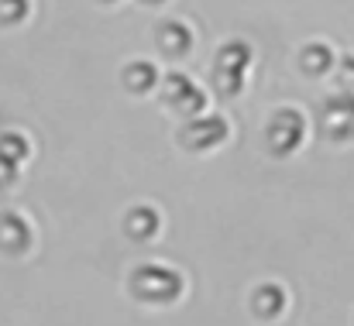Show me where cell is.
Returning a JSON list of instances; mask_svg holds the SVG:
<instances>
[{"mask_svg": "<svg viewBox=\"0 0 354 326\" xmlns=\"http://www.w3.org/2000/svg\"><path fill=\"white\" fill-rule=\"evenodd\" d=\"M179 289H183L179 275L165 265H145L134 271V292L151 299V303H169L179 296Z\"/></svg>", "mask_w": 354, "mask_h": 326, "instance_id": "1", "label": "cell"}, {"mask_svg": "<svg viewBox=\"0 0 354 326\" xmlns=\"http://www.w3.org/2000/svg\"><path fill=\"white\" fill-rule=\"evenodd\" d=\"M303 131H306V124H303V117H299L296 110H279V113L272 117V124H268V141H272L275 151L286 155V151L299 148Z\"/></svg>", "mask_w": 354, "mask_h": 326, "instance_id": "2", "label": "cell"}, {"mask_svg": "<svg viewBox=\"0 0 354 326\" xmlns=\"http://www.w3.org/2000/svg\"><path fill=\"white\" fill-rule=\"evenodd\" d=\"M324 124H327V134L337 137V141L354 137V93H341V97L327 100Z\"/></svg>", "mask_w": 354, "mask_h": 326, "instance_id": "3", "label": "cell"}, {"mask_svg": "<svg viewBox=\"0 0 354 326\" xmlns=\"http://www.w3.org/2000/svg\"><path fill=\"white\" fill-rule=\"evenodd\" d=\"M251 59V48L244 41H234L221 52V69H217V79L224 83L227 93H237L241 90V79H244V66Z\"/></svg>", "mask_w": 354, "mask_h": 326, "instance_id": "4", "label": "cell"}, {"mask_svg": "<svg viewBox=\"0 0 354 326\" xmlns=\"http://www.w3.org/2000/svg\"><path fill=\"white\" fill-rule=\"evenodd\" d=\"M227 137V124L221 120V117H214V113H200V117H193V124L186 127V141L193 144V148H214V144H221Z\"/></svg>", "mask_w": 354, "mask_h": 326, "instance_id": "5", "label": "cell"}, {"mask_svg": "<svg viewBox=\"0 0 354 326\" xmlns=\"http://www.w3.org/2000/svg\"><path fill=\"white\" fill-rule=\"evenodd\" d=\"M28 240H31V230H28V223L21 217H0V247H7L10 254H21L24 247H28Z\"/></svg>", "mask_w": 354, "mask_h": 326, "instance_id": "6", "label": "cell"}, {"mask_svg": "<svg viewBox=\"0 0 354 326\" xmlns=\"http://www.w3.org/2000/svg\"><path fill=\"white\" fill-rule=\"evenodd\" d=\"M158 45H162V52H169V55H186L189 45H193V31H189L186 24H179V21H169V24H162V31H158Z\"/></svg>", "mask_w": 354, "mask_h": 326, "instance_id": "7", "label": "cell"}, {"mask_svg": "<svg viewBox=\"0 0 354 326\" xmlns=\"http://www.w3.org/2000/svg\"><path fill=\"white\" fill-rule=\"evenodd\" d=\"M124 83L134 90V93H148L155 83H158V69L151 62H131L127 73H124Z\"/></svg>", "mask_w": 354, "mask_h": 326, "instance_id": "8", "label": "cell"}, {"mask_svg": "<svg viewBox=\"0 0 354 326\" xmlns=\"http://www.w3.org/2000/svg\"><path fill=\"white\" fill-rule=\"evenodd\" d=\"M254 309H258L261 316H279V313L286 309V292H282L279 285H261V289L254 292Z\"/></svg>", "mask_w": 354, "mask_h": 326, "instance_id": "9", "label": "cell"}, {"mask_svg": "<svg viewBox=\"0 0 354 326\" xmlns=\"http://www.w3.org/2000/svg\"><path fill=\"white\" fill-rule=\"evenodd\" d=\"M158 230V213L155 210H148V207H138V210H131L127 213V233L131 237H151Z\"/></svg>", "mask_w": 354, "mask_h": 326, "instance_id": "10", "label": "cell"}, {"mask_svg": "<svg viewBox=\"0 0 354 326\" xmlns=\"http://www.w3.org/2000/svg\"><path fill=\"white\" fill-rule=\"evenodd\" d=\"M330 66H334V52L327 45H310L303 52V69L306 73H327Z\"/></svg>", "mask_w": 354, "mask_h": 326, "instance_id": "11", "label": "cell"}, {"mask_svg": "<svg viewBox=\"0 0 354 326\" xmlns=\"http://www.w3.org/2000/svg\"><path fill=\"white\" fill-rule=\"evenodd\" d=\"M24 155H28V141L21 134H0V162L17 165Z\"/></svg>", "mask_w": 354, "mask_h": 326, "instance_id": "12", "label": "cell"}, {"mask_svg": "<svg viewBox=\"0 0 354 326\" xmlns=\"http://www.w3.org/2000/svg\"><path fill=\"white\" fill-rule=\"evenodd\" d=\"M28 0H0V21H7V24H17V21H24L28 17Z\"/></svg>", "mask_w": 354, "mask_h": 326, "instance_id": "13", "label": "cell"}, {"mask_svg": "<svg viewBox=\"0 0 354 326\" xmlns=\"http://www.w3.org/2000/svg\"><path fill=\"white\" fill-rule=\"evenodd\" d=\"M203 104H207V100H203V93H200L196 86H193V90H189L186 97H179V100H176V107L183 110L186 117H200V110H203Z\"/></svg>", "mask_w": 354, "mask_h": 326, "instance_id": "14", "label": "cell"}, {"mask_svg": "<svg viewBox=\"0 0 354 326\" xmlns=\"http://www.w3.org/2000/svg\"><path fill=\"white\" fill-rule=\"evenodd\" d=\"M189 90H193L189 76H179V73H176V76H169V100H172V104H176L179 97H186Z\"/></svg>", "mask_w": 354, "mask_h": 326, "instance_id": "15", "label": "cell"}, {"mask_svg": "<svg viewBox=\"0 0 354 326\" xmlns=\"http://www.w3.org/2000/svg\"><path fill=\"white\" fill-rule=\"evenodd\" d=\"M337 79H341L344 93H354V55H348V59L341 62V69H337Z\"/></svg>", "mask_w": 354, "mask_h": 326, "instance_id": "16", "label": "cell"}, {"mask_svg": "<svg viewBox=\"0 0 354 326\" xmlns=\"http://www.w3.org/2000/svg\"><path fill=\"white\" fill-rule=\"evenodd\" d=\"M145 3H162V0H145Z\"/></svg>", "mask_w": 354, "mask_h": 326, "instance_id": "17", "label": "cell"}]
</instances>
